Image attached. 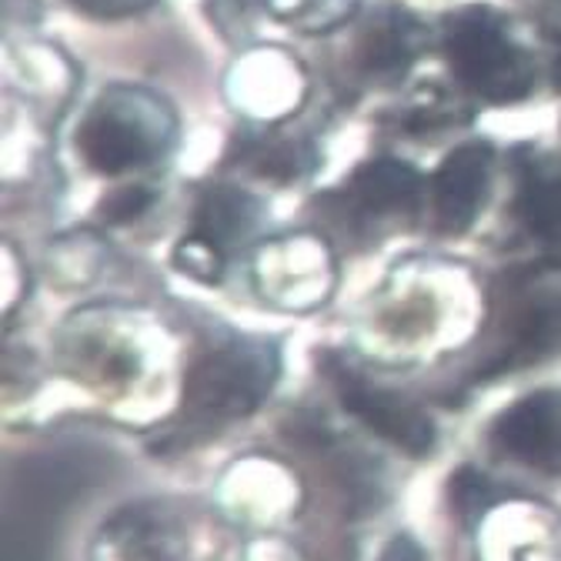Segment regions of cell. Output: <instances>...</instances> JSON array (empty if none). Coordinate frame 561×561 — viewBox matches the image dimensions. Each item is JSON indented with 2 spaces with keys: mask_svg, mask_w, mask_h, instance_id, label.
Instances as JSON below:
<instances>
[{
  "mask_svg": "<svg viewBox=\"0 0 561 561\" xmlns=\"http://www.w3.org/2000/svg\"><path fill=\"white\" fill-rule=\"evenodd\" d=\"M151 204V197H148V191L145 187H124V191H117L114 197H107V204H104V218H111V221H127V218H134V215H140Z\"/></svg>",
  "mask_w": 561,
  "mask_h": 561,
  "instance_id": "13",
  "label": "cell"
},
{
  "mask_svg": "<svg viewBox=\"0 0 561 561\" xmlns=\"http://www.w3.org/2000/svg\"><path fill=\"white\" fill-rule=\"evenodd\" d=\"M277 371L274 351L264 341H231L204 355L184 385V435L218 428L248 414L271 388Z\"/></svg>",
  "mask_w": 561,
  "mask_h": 561,
  "instance_id": "3",
  "label": "cell"
},
{
  "mask_svg": "<svg viewBox=\"0 0 561 561\" xmlns=\"http://www.w3.org/2000/svg\"><path fill=\"white\" fill-rule=\"evenodd\" d=\"M154 0H75V8L94 14V18H124L151 8Z\"/></svg>",
  "mask_w": 561,
  "mask_h": 561,
  "instance_id": "14",
  "label": "cell"
},
{
  "mask_svg": "<svg viewBox=\"0 0 561 561\" xmlns=\"http://www.w3.org/2000/svg\"><path fill=\"white\" fill-rule=\"evenodd\" d=\"M324 371L334 381V388H337L341 401L347 404V411H355L365 425L375 428L381 438L404 448L408 455H425L432 448L435 432H432L428 414L417 411L398 391L368 381L362 371H355L341 358H324Z\"/></svg>",
  "mask_w": 561,
  "mask_h": 561,
  "instance_id": "4",
  "label": "cell"
},
{
  "mask_svg": "<svg viewBox=\"0 0 561 561\" xmlns=\"http://www.w3.org/2000/svg\"><path fill=\"white\" fill-rule=\"evenodd\" d=\"M445 57L458 84L484 104H515L535 88L531 57L512 37L508 21L484 4L448 18Z\"/></svg>",
  "mask_w": 561,
  "mask_h": 561,
  "instance_id": "1",
  "label": "cell"
},
{
  "mask_svg": "<svg viewBox=\"0 0 561 561\" xmlns=\"http://www.w3.org/2000/svg\"><path fill=\"white\" fill-rule=\"evenodd\" d=\"M174 137V117L158 98L134 88H114L84 114L78 151L101 174H124L164 158Z\"/></svg>",
  "mask_w": 561,
  "mask_h": 561,
  "instance_id": "2",
  "label": "cell"
},
{
  "mask_svg": "<svg viewBox=\"0 0 561 561\" xmlns=\"http://www.w3.org/2000/svg\"><path fill=\"white\" fill-rule=\"evenodd\" d=\"M554 75L561 78V57H558V67H554Z\"/></svg>",
  "mask_w": 561,
  "mask_h": 561,
  "instance_id": "16",
  "label": "cell"
},
{
  "mask_svg": "<svg viewBox=\"0 0 561 561\" xmlns=\"http://www.w3.org/2000/svg\"><path fill=\"white\" fill-rule=\"evenodd\" d=\"M378 561H425V554H421V548L411 541V538H391L388 541V548L381 551V558Z\"/></svg>",
  "mask_w": 561,
  "mask_h": 561,
  "instance_id": "15",
  "label": "cell"
},
{
  "mask_svg": "<svg viewBox=\"0 0 561 561\" xmlns=\"http://www.w3.org/2000/svg\"><path fill=\"white\" fill-rule=\"evenodd\" d=\"M495 448L535 471H561V391H535L499 414Z\"/></svg>",
  "mask_w": 561,
  "mask_h": 561,
  "instance_id": "5",
  "label": "cell"
},
{
  "mask_svg": "<svg viewBox=\"0 0 561 561\" xmlns=\"http://www.w3.org/2000/svg\"><path fill=\"white\" fill-rule=\"evenodd\" d=\"M421 197V178L401 161H368L344 184V204L358 218H404Z\"/></svg>",
  "mask_w": 561,
  "mask_h": 561,
  "instance_id": "7",
  "label": "cell"
},
{
  "mask_svg": "<svg viewBox=\"0 0 561 561\" xmlns=\"http://www.w3.org/2000/svg\"><path fill=\"white\" fill-rule=\"evenodd\" d=\"M518 215L541 238H561V161H528L518 184Z\"/></svg>",
  "mask_w": 561,
  "mask_h": 561,
  "instance_id": "9",
  "label": "cell"
},
{
  "mask_svg": "<svg viewBox=\"0 0 561 561\" xmlns=\"http://www.w3.org/2000/svg\"><path fill=\"white\" fill-rule=\"evenodd\" d=\"M417 31L421 27L401 11H388L385 18L371 21V27L365 31V37L358 44V57H362L365 75L401 78L404 67L417 54V41H421Z\"/></svg>",
  "mask_w": 561,
  "mask_h": 561,
  "instance_id": "8",
  "label": "cell"
},
{
  "mask_svg": "<svg viewBox=\"0 0 561 561\" xmlns=\"http://www.w3.org/2000/svg\"><path fill=\"white\" fill-rule=\"evenodd\" d=\"M491 178V148L484 140L455 148L432 181V215L445 234H461L478 218Z\"/></svg>",
  "mask_w": 561,
  "mask_h": 561,
  "instance_id": "6",
  "label": "cell"
},
{
  "mask_svg": "<svg viewBox=\"0 0 561 561\" xmlns=\"http://www.w3.org/2000/svg\"><path fill=\"white\" fill-rule=\"evenodd\" d=\"M271 8L280 21L305 31H321L355 11V0H271Z\"/></svg>",
  "mask_w": 561,
  "mask_h": 561,
  "instance_id": "11",
  "label": "cell"
},
{
  "mask_svg": "<svg viewBox=\"0 0 561 561\" xmlns=\"http://www.w3.org/2000/svg\"><path fill=\"white\" fill-rule=\"evenodd\" d=\"M257 218V207L248 194L238 191H210L197 210L194 238H204L207 244H215L225 251L228 244L241 241Z\"/></svg>",
  "mask_w": 561,
  "mask_h": 561,
  "instance_id": "10",
  "label": "cell"
},
{
  "mask_svg": "<svg viewBox=\"0 0 561 561\" xmlns=\"http://www.w3.org/2000/svg\"><path fill=\"white\" fill-rule=\"evenodd\" d=\"M451 495H455V505H458L461 515H481V512L491 505V491H488V484H484L478 474H471V471H461V474L455 478Z\"/></svg>",
  "mask_w": 561,
  "mask_h": 561,
  "instance_id": "12",
  "label": "cell"
}]
</instances>
